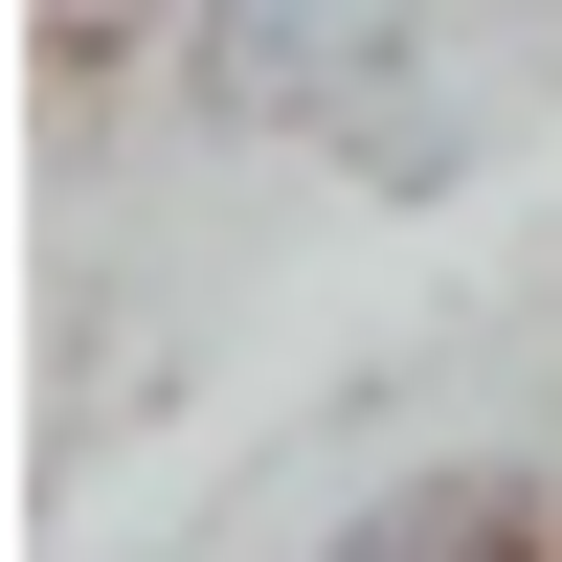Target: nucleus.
<instances>
[{
  "instance_id": "obj_1",
  "label": "nucleus",
  "mask_w": 562,
  "mask_h": 562,
  "mask_svg": "<svg viewBox=\"0 0 562 562\" xmlns=\"http://www.w3.org/2000/svg\"><path fill=\"white\" fill-rule=\"evenodd\" d=\"M405 45H428V0H180V90H203L225 135H360V158H428L405 135Z\"/></svg>"
},
{
  "instance_id": "obj_2",
  "label": "nucleus",
  "mask_w": 562,
  "mask_h": 562,
  "mask_svg": "<svg viewBox=\"0 0 562 562\" xmlns=\"http://www.w3.org/2000/svg\"><path fill=\"white\" fill-rule=\"evenodd\" d=\"M315 562H540V473H405V495H360Z\"/></svg>"
}]
</instances>
